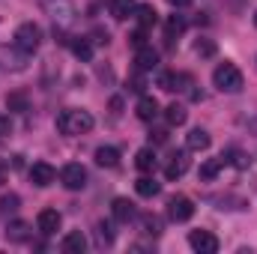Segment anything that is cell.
Segmentation results:
<instances>
[{"instance_id":"29","label":"cell","mask_w":257,"mask_h":254,"mask_svg":"<svg viewBox=\"0 0 257 254\" xmlns=\"http://www.w3.org/2000/svg\"><path fill=\"white\" fill-rule=\"evenodd\" d=\"M144 233L159 236V233H162V218H159V215H144Z\"/></svg>"},{"instance_id":"28","label":"cell","mask_w":257,"mask_h":254,"mask_svg":"<svg viewBox=\"0 0 257 254\" xmlns=\"http://www.w3.org/2000/svg\"><path fill=\"white\" fill-rule=\"evenodd\" d=\"M6 105H9V111H27V96L24 93H9Z\"/></svg>"},{"instance_id":"15","label":"cell","mask_w":257,"mask_h":254,"mask_svg":"<svg viewBox=\"0 0 257 254\" xmlns=\"http://www.w3.org/2000/svg\"><path fill=\"white\" fill-rule=\"evenodd\" d=\"M111 212H114L117 221H132V218H135V203H132L128 197H117V200L111 203Z\"/></svg>"},{"instance_id":"13","label":"cell","mask_w":257,"mask_h":254,"mask_svg":"<svg viewBox=\"0 0 257 254\" xmlns=\"http://www.w3.org/2000/svg\"><path fill=\"white\" fill-rule=\"evenodd\" d=\"M135 63H138V69H156L159 66V51L153 48V45H141L138 48V54H135Z\"/></svg>"},{"instance_id":"3","label":"cell","mask_w":257,"mask_h":254,"mask_svg":"<svg viewBox=\"0 0 257 254\" xmlns=\"http://www.w3.org/2000/svg\"><path fill=\"white\" fill-rule=\"evenodd\" d=\"M39 45H42V27L33 24V21H24V24L15 30V48H18L21 54H33Z\"/></svg>"},{"instance_id":"21","label":"cell","mask_w":257,"mask_h":254,"mask_svg":"<svg viewBox=\"0 0 257 254\" xmlns=\"http://www.w3.org/2000/svg\"><path fill=\"white\" fill-rule=\"evenodd\" d=\"M135 191H138L141 197H156V194L162 191V186H159L153 177H141V180L135 183Z\"/></svg>"},{"instance_id":"6","label":"cell","mask_w":257,"mask_h":254,"mask_svg":"<svg viewBox=\"0 0 257 254\" xmlns=\"http://www.w3.org/2000/svg\"><path fill=\"white\" fill-rule=\"evenodd\" d=\"M189 245L197 254H215L218 251V239L209 233V230H192L189 233Z\"/></svg>"},{"instance_id":"4","label":"cell","mask_w":257,"mask_h":254,"mask_svg":"<svg viewBox=\"0 0 257 254\" xmlns=\"http://www.w3.org/2000/svg\"><path fill=\"white\" fill-rule=\"evenodd\" d=\"M192 215H194V203L186 194H174V197L168 200V218H171V221L183 224V221H189Z\"/></svg>"},{"instance_id":"31","label":"cell","mask_w":257,"mask_h":254,"mask_svg":"<svg viewBox=\"0 0 257 254\" xmlns=\"http://www.w3.org/2000/svg\"><path fill=\"white\" fill-rule=\"evenodd\" d=\"M227 162H230V165H236V168H248V162H251V159H248L245 153H230V159H227Z\"/></svg>"},{"instance_id":"18","label":"cell","mask_w":257,"mask_h":254,"mask_svg":"<svg viewBox=\"0 0 257 254\" xmlns=\"http://www.w3.org/2000/svg\"><path fill=\"white\" fill-rule=\"evenodd\" d=\"M30 236V224L27 221H9L6 224V239L9 242H24Z\"/></svg>"},{"instance_id":"22","label":"cell","mask_w":257,"mask_h":254,"mask_svg":"<svg viewBox=\"0 0 257 254\" xmlns=\"http://www.w3.org/2000/svg\"><path fill=\"white\" fill-rule=\"evenodd\" d=\"M132 12H135V0H111V15L117 21H126Z\"/></svg>"},{"instance_id":"10","label":"cell","mask_w":257,"mask_h":254,"mask_svg":"<svg viewBox=\"0 0 257 254\" xmlns=\"http://www.w3.org/2000/svg\"><path fill=\"white\" fill-rule=\"evenodd\" d=\"M186 84H192V78H189V75H183V72H165V75L159 78V87H162V90H168V93L186 90Z\"/></svg>"},{"instance_id":"26","label":"cell","mask_w":257,"mask_h":254,"mask_svg":"<svg viewBox=\"0 0 257 254\" xmlns=\"http://www.w3.org/2000/svg\"><path fill=\"white\" fill-rule=\"evenodd\" d=\"M186 144H189V150H206L209 147V135L203 129H192L189 138H186Z\"/></svg>"},{"instance_id":"17","label":"cell","mask_w":257,"mask_h":254,"mask_svg":"<svg viewBox=\"0 0 257 254\" xmlns=\"http://www.w3.org/2000/svg\"><path fill=\"white\" fill-rule=\"evenodd\" d=\"M96 165L99 168H117L120 165V153L114 147H99L96 150Z\"/></svg>"},{"instance_id":"20","label":"cell","mask_w":257,"mask_h":254,"mask_svg":"<svg viewBox=\"0 0 257 254\" xmlns=\"http://www.w3.org/2000/svg\"><path fill=\"white\" fill-rule=\"evenodd\" d=\"M135 165H138V171H144V174H150V171H156V153H153L150 147H144V150H138V156H135Z\"/></svg>"},{"instance_id":"23","label":"cell","mask_w":257,"mask_h":254,"mask_svg":"<svg viewBox=\"0 0 257 254\" xmlns=\"http://www.w3.org/2000/svg\"><path fill=\"white\" fill-rule=\"evenodd\" d=\"M183 30H186V21H183L180 15H171V18H168V24H165V39H168V42H174Z\"/></svg>"},{"instance_id":"9","label":"cell","mask_w":257,"mask_h":254,"mask_svg":"<svg viewBox=\"0 0 257 254\" xmlns=\"http://www.w3.org/2000/svg\"><path fill=\"white\" fill-rule=\"evenodd\" d=\"M42 6H45V9H48V15H51L54 21H60V24H69V21H72V15H75L72 3H66V0H42Z\"/></svg>"},{"instance_id":"16","label":"cell","mask_w":257,"mask_h":254,"mask_svg":"<svg viewBox=\"0 0 257 254\" xmlns=\"http://www.w3.org/2000/svg\"><path fill=\"white\" fill-rule=\"evenodd\" d=\"M135 15H138V24H141V27H153V24L159 21V12H156L153 3H141V6H135Z\"/></svg>"},{"instance_id":"14","label":"cell","mask_w":257,"mask_h":254,"mask_svg":"<svg viewBox=\"0 0 257 254\" xmlns=\"http://www.w3.org/2000/svg\"><path fill=\"white\" fill-rule=\"evenodd\" d=\"M60 248H63L66 254H81L84 248H87V236H84L81 230H72V233H66L63 236Z\"/></svg>"},{"instance_id":"2","label":"cell","mask_w":257,"mask_h":254,"mask_svg":"<svg viewBox=\"0 0 257 254\" xmlns=\"http://www.w3.org/2000/svg\"><path fill=\"white\" fill-rule=\"evenodd\" d=\"M212 84L221 93H239L242 90V72L233 63H218L215 72H212Z\"/></svg>"},{"instance_id":"34","label":"cell","mask_w":257,"mask_h":254,"mask_svg":"<svg viewBox=\"0 0 257 254\" xmlns=\"http://www.w3.org/2000/svg\"><path fill=\"white\" fill-rule=\"evenodd\" d=\"M9 132H12V120H9L6 114H0V138H6Z\"/></svg>"},{"instance_id":"19","label":"cell","mask_w":257,"mask_h":254,"mask_svg":"<svg viewBox=\"0 0 257 254\" xmlns=\"http://www.w3.org/2000/svg\"><path fill=\"white\" fill-rule=\"evenodd\" d=\"M227 165V156H218V159H209V162H203L200 165V180H215L218 177V171Z\"/></svg>"},{"instance_id":"12","label":"cell","mask_w":257,"mask_h":254,"mask_svg":"<svg viewBox=\"0 0 257 254\" xmlns=\"http://www.w3.org/2000/svg\"><path fill=\"white\" fill-rule=\"evenodd\" d=\"M186 171H189V156L186 153H174L171 162H168V168H165V177L168 180H180Z\"/></svg>"},{"instance_id":"27","label":"cell","mask_w":257,"mask_h":254,"mask_svg":"<svg viewBox=\"0 0 257 254\" xmlns=\"http://www.w3.org/2000/svg\"><path fill=\"white\" fill-rule=\"evenodd\" d=\"M96 236H99V245H111V242H114L111 224H108V221H99V224H96Z\"/></svg>"},{"instance_id":"32","label":"cell","mask_w":257,"mask_h":254,"mask_svg":"<svg viewBox=\"0 0 257 254\" xmlns=\"http://www.w3.org/2000/svg\"><path fill=\"white\" fill-rule=\"evenodd\" d=\"M12 209H18V197L15 194H9V197L0 200V212H12Z\"/></svg>"},{"instance_id":"7","label":"cell","mask_w":257,"mask_h":254,"mask_svg":"<svg viewBox=\"0 0 257 254\" xmlns=\"http://www.w3.org/2000/svg\"><path fill=\"white\" fill-rule=\"evenodd\" d=\"M60 224H63V218H60L57 209H42V212L36 215V227H39L42 236H54V233L60 230Z\"/></svg>"},{"instance_id":"25","label":"cell","mask_w":257,"mask_h":254,"mask_svg":"<svg viewBox=\"0 0 257 254\" xmlns=\"http://www.w3.org/2000/svg\"><path fill=\"white\" fill-rule=\"evenodd\" d=\"M165 117H168V123H171V126H183V123H186V117H189V111H186L183 105H177V102H174V105H168V108H165Z\"/></svg>"},{"instance_id":"33","label":"cell","mask_w":257,"mask_h":254,"mask_svg":"<svg viewBox=\"0 0 257 254\" xmlns=\"http://www.w3.org/2000/svg\"><path fill=\"white\" fill-rule=\"evenodd\" d=\"M132 45H135V48L147 45V27H141V30H135V33H132Z\"/></svg>"},{"instance_id":"11","label":"cell","mask_w":257,"mask_h":254,"mask_svg":"<svg viewBox=\"0 0 257 254\" xmlns=\"http://www.w3.org/2000/svg\"><path fill=\"white\" fill-rule=\"evenodd\" d=\"M135 114H138V120H144V123H153V120H156V114H159V102H156L153 96H141V99H138V108H135Z\"/></svg>"},{"instance_id":"24","label":"cell","mask_w":257,"mask_h":254,"mask_svg":"<svg viewBox=\"0 0 257 254\" xmlns=\"http://www.w3.org/2000/svg\"><path fill=\"white\" fill-rule=\"evenodd\" d=\"M72 54H75L78 60L90 63V60H93V45H90V39H75V42H72Z\"/></svg>"},{"instance_id":"30","label":"cell","mask_w":257,"mask_h":254,"mask_svg":"<svg viewBox=\"0 0 257 254\" xmlns=\"http://www.w3.org/2000/svg\"><path fill=\"white\" fill-rule=\"evenodd\" d=\"M194 51H197L200 57H212V54H215V45H212L209 39H200V42L194 45Z\"/></svg>"},{"instance_id":"8","label":"cell","mask_w":257,"mask_h":254,"mask_svg":"<svg viewBox=\"0 0 257 254\" xmlns=\"http://www.w3.org/2000/svg\"><path fill=\"white\" fill-rule=\"evenodd\" d=\"M30 180H33V186L45 189V186H51V183L57 180V171H54L48 162H36V165L30 168Z\"/></svg>"},{"instance_id":"35","label":"cell","mask_w":257,"mask_h":254,"mask_svg":"<svg viewBox=\"0 0 257 254\" xmlns=\"http://www.w3.org/2000/svg\"><path fill=\"white\" fill-rule=\"evenodd\" d=\"M168 3H171V6H177V9H183V6H189L192 0H168Z\"/></svg>"},{"instance_id":"36","label":"cell","mask_w":257,"mask_h":254,"mask_svg":"<svg viewBox=\"0 0 257 254\" xmlns=\"http://www.w3.org/2000/svg\"><path fill=\"white\" fill-rule=\"evenodd\" d=\"M254 24H257V12H254Z\"/></svg>"},{"instance_id":"5","label":"cell","mask_w":257,"mask_h":254,"mask_svg":"<svg viewBox=\"0 0 257 254\" xmlns=\"http://www.w3.org/2000/svg\"><path fill=\"white\" fill-rule=\"evenodd\" d=\"M60 183H63L69 191H81L87 186V171H84L78 162H72V165H66L63 171H60Z\"/></svg>"},{"instance_id":"1","label":"cell","mask_w":257,"mask_h":254,"mask_svg":"<svg viewBox=\"0 0 257 254\" xmlns=\"http://www.w3.org/2000/svg\"><path fill=\"white\" fill-rule=\"evenodd\" d=\"M54 126L60 135H87L93 129V114L90 111H81V108H66L57 114Z\"/></svg>"}]
</instances>
